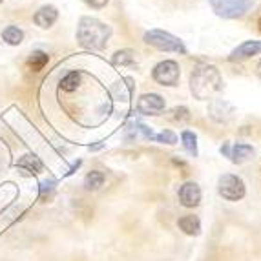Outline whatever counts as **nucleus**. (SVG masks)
Wrapping results in <instances>:
<instances>
[{"label": "nucleus", "mask_w": 261, "mask_h": 261, "mask_svg": "<svg viewBox=\"0 0 261 261\" xmlns=\"http://www.w3.org/2000/svg\"><path fill=\"white\" fill-rule=\"evenodd\" d=\"M223 88L221 73L216 66H197L190 75V90L194 97L199 100H206L214 97Z\"/></svg>", "instance_id": "nucleus-1"}, {"label": "nucleus", "mask_w": 261, "mask_h": 261, "mask_svg": "<svg viewBox=\"0 0 261 261\" xmlns=\"http://www.w3.org/2000/svg\"><path fill=\"white\" fill-rule=\"evenodd\" d=\"M112 30L110 26L99 22L97 18L84 17L81 18L77 28V40L81 42V46L90 49H102L108 42Z\"/></svg>", "instance_id": "nucleus-2"}, {"label": "nucleus", "mask_w": 261, "mask_h": 261, "mask_svg": "<svg viewBox=\"0 0 261 261\" xmlns=\"http://www.w3.org/2000/svg\"><path fill=\"white\" fill-rule=\"evenodd\" d=\"M144 42L157 49H161V51H174V53H181V55L187 53L185 44L177 37L168 33V31H161V30L148 31V33H144Z\"/></svg>", "instance_id": "nucleus-3"}, {"label": "nucleus", "mask_w": 261, "mask_h": 261, "mask_svg": "<svg viewBox=\"0 0 261 261\" xmlns=\"http://www.w3.org/2000/svg\"><path fill=\"white\" fill-rule=\"evenodd\" d=\"M210 8L218 17L238 18L252 8V0H210Z\"/></svg>", "instance_id": "nucleus-4"}, {"label": "nucleus", "mask_w": 261, "mask_h": 261, "mask_svg": "<svg viewBox=\"0 0 261 261\" xmlns=\"http://www.w3.org/2000/svg\"><path fill=\"white\" fill-rule=\"evenodd\" d=\"M218 192L219 196L226 201H241L245 197V183L243 179L240 175H234V174H225L218 179Z\"/></svg>", "instance_id": "nucleus-5"}, {"label": "nucleus", "mask_w": 261, "mask_h": 261, "mask_svg": "<svg viewBox=\"0 0 261 261\" xmlns=\"http://www.w3.org/2000/svg\"><path fill=\"white\" fill-rule=\"evenodd\" d=\"M179 64L175 61H163L153 68L152 77L161 86H175L179 83Z\"/></svg>", "instance_id": "nucleus-6"}, {"label": "nucleus", "mask_w": 261, "mask_h": 261, "mask_svg": "<svg viewBox=\"0 0 261 261\" xmlns=\"http://www.w3.org/2000/svg\"><path fill=\"white\" fill-rule=\"evenodd\" d=\"M137 108L143 115H159L165 110V99L157 93H144L139 97Z\"/></svg>", "instance_id": "nucleus-7"}, {"label": "nucleus", "mask_w": 261, "mask_h": 261, "mask_svg": "<svg viewBox=\"0 0 261 261\" xmlns=\"http://www.w3.org/2000/svg\"><path fill=\"white\" fill-rule=\"evenodd\" d=\"M221 153H225L236 165H241V163H245L254 155V148L250 144H234V146H230L228 143H225L221 146Z\"/></svg>", "instance_id": "nucleus-8"}, {"label": "nucleus", "mask_w": 261, "mask_h": 261, "mask_svg": "<svg viewBox=\"0 0 261 261\" xmlns=\"http://www.w3.org/2000/svg\"><path fill=\"white\" fill-rule=\"evenodd\" d=\"M179 201L181 205L187 206V208H194L201 203V188L197 183H185L183 187L179 188Z\"/></svg>", "instance_id": "nucleus-9"}, {"label": "nucleus", "mask_w": 261, "mask_h": 261, "mask_svg": "<svg viewBox=\"0 0 261 261\" xmlns=\"http://www.w3.org/2000/svg\"><path fill=\"white\" fill-rule=\"evenodd\" d=\"M259 53H261V40H247V42L240 44V46L230 53L228 61L240 62V61H245V59H250V57H254V55H259Z\"/></svg>", "instance_id": "nucleus-10"}, {"label": "nucleus", "mask_w": 261, "mask_h": 261, "mask_svg": "<svg viewBox=\"0 0 261 261\" xmlns=\"http://www.w3.org/2000/svg\"><path fill=\"white\" fill-rule=\"evenodd\" d=\"M234 106L228 105L226 100H214L212 105L208 106V115L216 122H228L234 117Z\"/></svg>", "instance_id": "nucleus-11"}, {"label": "nucleus", "mask_w": 261, "mask_h": 261, "mask_svg": "<svg viewBox=\"0 0 261 261\" xmlns=\"http://www.w3.org/2000/svg\"><path fill=\"white\" fill-rule=\"evenodd\" d=\"M57 17H59V13H57V9L53 8V6H42V8L35 13L33 20H35L37 26L48 30V28H51L57 22Z\"/></svg>", "instance_id": "nucleus-12"}, {"label": "nucleus", "mask_w": 261, "mask_h": 261, "mask_svg": "<svg viewBox=\"0 0 261 261\" xmlns=\"http://www.w3.org/2000/svg\"><path fill=\"white\" fill-rule=\"evenodd\" d=\"M179 228L187 236H199L201 234V221L197 216H183L177 221Z\"/></svg>", "instance_id": "nucleus-13"}, {"label": "nucleus", "mask_w": 261, "mask_h": 261, "mask_svg": "<svg viewBox=\"0 0 261 261\" xmlns=\"http://www.w3.org/2000/svg\"><path fill=\"white\" fill-rule=\"evenodd\" d=\"M102 183H105V174H102V172H97V170L90 172V174L86 175V179H84L86 190H99V188L102 187Z\"/></svg>", "instance_id": "nucleus-14"}, {"label": "nucleus", "mask_w": 261, "mask_h": 261, "mask_svg": "<svg viewBox=\"0 0 261 261\" xmlns=\"http://www.w3.org/2000/svg\"><path fill=\"white\" fill-rule=\"evenodd\" d=\"M181 141H183L185 150H187L190 155L196 157L197 155V137H196V134L190 132V130H185L183 134H181Z\"/></svg>", "instance_id": "nucleus-15"}, {"label": "nucleus", "mask_w": 261, "mask_h": 261, "mask_svg": "<svg viewBox=\"0 0 261 261\" xmlns=\"http://www.w3.org/2000/svg\"><path fill=\"white\" fill-rule=\"evenodd\" d=\"M2 39L8 44H11V46H17V44H20L22 39H24V33H22V30H18L17 26H9L2 31Z\"/></svg>", "instance_id": "nucleus-16"}, {"label": "nucleus", "mask_w": 261, "mask_h": 261, "mask_svg": "<svg viewBox=\"0 0 261 261\" xmlns=\"http://www.w3.org/2000/svg\"><path fill=\"white\" fill-rule=\"evenodd\" d=\"M46 64H48V55L44 51H35L28 59V68L31 71H40Z\"/></svg>", "instance_id": "nucleus-17"}, {"label": "nucleus", "mask_w": 261, "mask_h": 261, "mask_svg": "<svg viewBox=\"0 0 261 261\" xmlns=\"http://www.w3.org/2000/svg\"><path fill=\"white\" fill-rule=\"evenodd\" d=\"M79 84H81V73L79 71H71V73H68L61 81V88L64 92H75L79 88Z\"/></svg>", "instance_id": "nucleus-18"}, {"label": "nucleus", "mask_w": 261, "mask_h": 261, "mask_svg": "<svg viewBox=\"0 0 261 261\" xmlns=\"http://www.w3.org/2000/svg\"><path fill=\"white\" fill-rule=\"evenodd\" d=\"M134 61H135V51H132V49H121V51H117L113 55V64L117 66H130L134 64Z\"/></svg>", "instance_id": "nucleus-19"}, {"label": "nucleus", "mask_w": 261, "mask_h": 261, "mask_svg": "<svg viewBox=\"0 0 261 261\" xmlns=\"http://www.w3.org/2000/svg\"><path fill=\"white\" fill-rule=\"evenodd\" d=\"M18 166L30 170V172H35V174L42 170V165H40V161L37 159V157H33V155H24L20 161H18Z\"/></svg>", "instance_id": "nucleus-20"}, {"label": "nucleus", "mask_w": 261, "mask_h": 261, "mask_svg": "<svg viewBox=\"0 0 261 261\" xmlns=\"http://www.w3.org/2000/svg\"><path fill=\"white\" fill-rule=\"evenodd\" d=\"M55 181H44L42 185H40V199L42 201H48L53 197V192H55Z\"/></svg>", "instance_id": "nucleus-21"}, {"label": "nucleus", "mask_w": 261, "mask_h": 261, "mask_svg": "<svg viewBox=\"0 0 261 261\" xmlns=\"http://www.w3.org/2000/svg\"><path fill=\"white\" fill-rule=\"evenodd\" d=\"M153 141H157V143H166V144H175L177 143V135L172 130H165V132H161V134H157Z\"/></svg>", "instance_id": "nucleus-22"}, {"label": "nucleus", "mask_w": 261, "mask_h": 261, "mask_svg": "<svg viewBox=\"0 0 261 261\" xmlns=\"http://www.w3.org/2000/svg\"><path fill=\"white\" fill-rule=\"evenodd\" d=\"M174 113H175V119H177V121H183V119L187 121V119H190V113H188L187 108H175Z\"/></svg>", "instance_id": "nucleus-23"}, {"label": "nucleus", "mask_w": 261, "mask_h": 261, "mask_svg": "<svg viewBox=\"0 0 261 261\" xmlns=\"http://www.w3.org/2000/svg\"><path fill=\"white\" fill-rule=\"evenodd\" d=\"M84 2H86L88 6H92L93 9H102L110 0H84Z\"/></svg>", "instance_id": "nucleus-24"}, {"label": "nucleus", "mask_w": 261, "mask_h": 261, "mask_svg": "<svg viewBox=\"0 0 261 261\" xmlns=\"http://www.w3.org/2000/svg\"><path fill=\"white\" fill-rule=\"evenodd\" d=\"M257 75H259V79H261V61H259V64H257Z\"/></svg>", "instance_id": "nucleus-25"}, {"label": "nucleus", "mask_w": 261, "mask_h": 261, "mask_svg": "<svg viewBox=\"0 0 261 261\" xmlns=\"http://www.w3.org/2000/svg\"><path fill=\"white\" fill-rule=\"evenodd\" d=\"M257 26H259V31H261V17H259V20H257Z\"/></svg>", "instance_id": "nucleus-26"}, {"label": "nucleus", "mask_w": 261, "mask_h": 261, "mask_svg": "<svg viewBox=\"0 0 261 261\" xmlns=\"http://www.w3.org/2000/svg\"><path fill=\"white\" fill-rule=\"evenodd\" d=\"M0 2H2V0H0Z\"/></svg>", "instance_id": "nucleus-27"}]
</instances>
